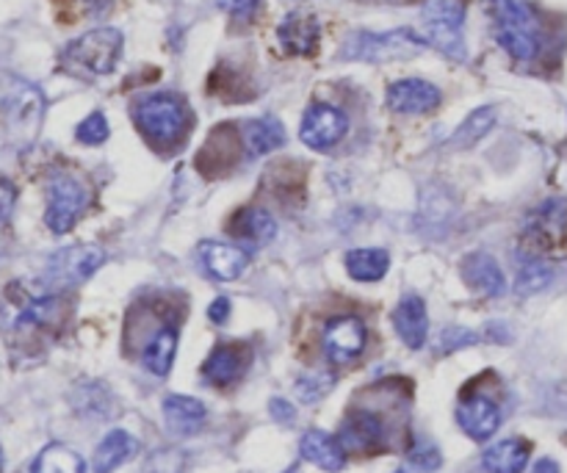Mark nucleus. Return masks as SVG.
<instances>
[{
    "label": "nucleus",
    "mask_w": 567,
    "mask_h": 473,
    "mask_svg": "<svg viewBox=\"0 0 567 473\" xmlns=\"http://www.w3.org/2000/svg\"><path fill=\"white\" fill-rule=\"evenodd\" d=\"M496 39L515 61H535L543 48L540 17L524 0H493Z\"/></svg>",
    "instance_id": "f257e3e1"
},
{
    "label": "nucleus",
    "mask_w": 567,
    "mask_h": 473,
    "mask_svg": "<svg viewBox=\"0 0 567 473\" xmlns=\"http://www.w3.org/2000/svg\"><path fill=\"white\" fill-rule=\"evenodd\" d=\"M122 53V33L116 28H94L70 42L61 53L64 70L75 72L81 78L109 75L116 66Z\"/></svg>",
    "instance_id": "f03ea898"
},
{
    "label": "nucleus",
    "mask_w": 567,
    "mask_h": 473,
    "mask_svg": "<svg viewBox=\"0 0 567 473\" xmlns=\"http://www.w3.org/2000/svg\"><path fill=\"white\" fill-rule=\"evenodd\" d=\"M133 120L138 131L155 144H172L186 133L188 127V109L177 94L155 92L144 94L133 105Z\"/></svg>",
    "instance_id": "7ed1b4c3"
},
{
    "label": "nucleus",
    "mask_w": 567,
    "mask_h": 473,
    "mask_svg": "<svg viewBox=\"0 0 567 473\" xmlns=\"http://www.w3.org/2000/svg\"><path fill=\"white\" fill-rule=\"evenodd\" d=\"M426 48V39L421 33L410 31V28H396L388 33H371L358 31L343 42L341 55L352 61H371V64H382V61L393 59H413Z\"/></svg>",
    "instance_id": "20e7f679"
},
{
    "label": "nucleus",
    "mask_w": 567,
    "mask_h": 473,
    "mask_svg": "<svg viewBox=\"0 0 567 473\" xmlns=\"http://www.w3.org/2000/svg\"><path fill=\"white\" fill-rule=\"evenodd\" d=\"M0 114L14 144H31L42 127L44 97L37 86L25 81H9V89L0 94Z\"/></svg>",
    "instance_id": "39448f33"
},
{
    "label": "nucleus",
    "mask_w": 567,
    "mask_h": 473,
    "mask_svg": "<svg viewBox=\"0 0 567 473\" xmlns=\"http://www.w3.org/2000/svg\"><path fill=\"white\" fill-rule=\"evenodd\" d=\"M89 186L75 175L59 172L48 181V210H44V225L53 230L55 236H64L78 225L89 208Z\"/></svg>",
    "instance_id": "423d86ee"
},
{
    "label": "nucleus",
    "mask_w": 567,
    "mask_h": 473,
    "mask_svg": "<svg viewBox=\"0 0 567 473\" xmlns=\"http://www.w3.org/2000/svg\"><path fill=\"white\" fill-rule=\"evenodd\" d=\"M105 264V249L97 244H75V247H64L48 260L42 282L50 291H66L81 282H86L100 266Z\"/></svg>",
    "instance_id": "0eeeda50"
},
{
    "label": "nucleus",
    "mask_w": 567,
    "mask_h": 473,
    "mask_svg": "<svg viewBox=\"0 0 567 473\" xmlns=\"http://www.w3.org/2000/svg\"><path fill=\"white\" fill-rule=\"evenodd\" d=\"M465 3L463 0H430L424 6V33L426 44L443 50L452 59H465Z\"/></svg>",
    "instance_id": "6e6552de"
},
{
    "label": "nucleus",
    "mask_w": 567,
    "mask_h": 473,
    "mask_svg": "<svg viewBox=\"0 0 567 473\" xmlns=\"http://www.w3.org/2000/svg\"><path fill=\"white\" fill-rule=\"evenodd\" d=\"M524 238L535 253L559 255L567 253V203L565 199H546L540 208L532 210L524 225Z\"/></svg>",
    "instance_id": "1a4fd4ad"
},
{
    "label": "nucleus",
    "mask_w": 567,
    "mask_h": 473,
    "mask_svg": "<svg viewBox=\"0 0 567 473\" xmlns=\"http://www.w3.org/2000/svg\"><path fill=\"white\" fill-rule=\"evenodd\" d=\"M64 299L59 294H42V297H28L22 294L9 310V330L17 336H31V332L53 330L64 319Z\"/></svg>",
    "instance_id": "9d476101"
},
{
    "label": "nucleus",
    "mask_w": 567,
    "mask_h": 473,
    "mask_svg": "<svg viewBox=\"0 0 567 473\" xmlns=\"http://www.w3.org/2000/svg\"><path fill=\"white\" fill-rule=\"evenodd\" d=\"M365 341H369V332L358 316H336V319L327 321L324 336H321L327 360L336 366L352 363L354 358H360Z\"/></svg>",
    "instance_id": "9b49d317"
},
{
    "label": "nucleus",
    "mask_w": 567,
    "mask_h": 473,
    "mask_svg": "<svg viewBox=\"0 0 567 473\" xmlns=\"http://www.w3.org/2000/svg\"><path fill=\"white\" fill-rule=\"evenodd\" d=\"M349 120L341 109L327 103H316L305 111L302 127H299V136L308 144L310 150H330L347 136Z\"/></svg>",
    "instance_id": "f8f14e48"
},
{
    "label": "nucleus",
    "mask_w": 567,
    "mask_h": 473,
    "mask_svg": "<svg viewBox=\"0 0 567 473\" xmlns=\"http://www.w3.org/2000/svg\"><path fill=\"white\" fill-rule=\"evenodd\" d=\"M441 89L424 78H404L388 89V109L396 114H430L441 105Z\"/></svg>",
    "instance_id": "ddd939ff"
},
{
    "label": "nucleus",
    "mask_w": 567,
    "mask_h": 473,
    "mask_svg": "<svg viewBox=\"0 0 567 473\" xmlns=\"http://www.w3.org/2000/svg\"><path fill=\"white\" fill-rule=\"evenodd\" d=\"M457 424L474 441H491L502 426V410L487 397H468L457 408Z\"/></svg>",
    "instance_id": "4468645a"
},
{
    "label": "nucleus",
    "mask_w": 567,
    "mask_h": 473,
    "mask_svg": "<svg viewBox=\"0 0 567 473\" xmlns=\"http://www.w3.org/2000/svg\"><path fill=\"white\" fill-rule=\"evenodd\" d=\"M321 28L319 20L313 14H305V11H291L286 20L277 28V39L286 48V53L291 55H310L319 48Z\"/></svg>",
    "instance_id": "2eb2a0df"
},
{
    "label": "nucleus",
    "mask_w": 567,
    "mask_h": 473,
    "mask_svg": "<svg viewBox=\"0 0 567 473\" xmlns=\"http://www.w3.org/2000/svg\"><path fill=\"white\" fill-rule=\"evenodd\" d=\"M393 327H396V336L408 343L410 349H421L430 336V313H426L424 299L408 294L402 302L393 310Z\"/></svg>",
    "instance_id": "dca6fc26"
},
{
    "label": "nucleus",
    "mask_w": 567,
    "mask_h": 473,
    "mask_svg": "<svg viewBox=\"0 0 567 473\" xmlns=\"http://www.w3.org/2000/svg\"><path fill=\"white\" fill-rule=\"evenodd\" d=\"M460 275L463 280L474 288L476 294H485V297H502L507 291V280H504V271L498 266V260L487 253H474L463 260L460 266Z\"/></svg>",
    "instance_id": "f3484780"
},
{
    "label": "nucleus",
    "mask_w": 567,
    "mask_h": 473,
    "mask_svg": "<svg viewBox=\"0 0 567 473\" xmlns=\"http://www.w3.org/2000/svg\"><path fill=\"white\" fill-rule=\"evenodd\" d=\"M205 419H208V410L199 399L183 397V393H172L164 399V421L166 430L175 438H188L194 432L203 430Z\"/></svg>",
    "instance_id": "a211bd4d"
},
{
    "label": "nucleus",
    "mask_w": 567,
    "mask_h": 473,
    "mask_svg": "<svg viewBox=\"0 0 567 473\" xmlns=\"http://www.w3.org/2000/svg\"><path fill=\"white\" fill-rule=\"evenodd\" d=\"M199 260H203L205 271L216 280H236L244 275L249 264V255L241 247H233V244H216V241H203L199 244Z\"/></svg>",
    "instance_id": "6ab92c4d"
},
{
    "label": "nucleus",
    "mask_w": 567,
    "mask_h": 473,
    "mask_svg": "<svg viewBox=\"0 0 567 473\" xmlns=\"http://www.w3.org/2000/svg\"><path fill=\"white\" fill-rule=\"evenodd\" d=\"M247 349L241 343H221L214 352L208 354V360L203 363V377L210 385H230L241 377L244 366H247Z\"/></svg>",
    "instance_id": "aec40b11"
},
{
    "label": "nucleus",
    "mask_w": 567,
    "mask_h": 473,
    "mask_svg": "<svg viewBox=\"0 0 567 473\" xmlns=\"http://www.w3.org/2000/svg\"><path fill=\"white\" fill-rule=\"evenodd\" d=\"M382 438H385V426H382L380 415L360 410V413L349 415L338 441L347 452H371L380 446Z\"/></svg>",
    "instance_id": "412c9836"
},
{
    "label": "nucleus",
    "mask_w": 567,
    "mask_h": 473,
    "mask_svg": "<svg viewBox=\"0 0 567 473\" xmlns=\"http://www.w3.org/2000/svg\"><path fill=\"white\" fill-rule=\"evenodd\" d=\"M299 454H302L308 463L319 465L321 471L338 473L347 465V449L341 446L336 435H327V432L313 430L308 435H302L299 441Z\"/></svg>",
    "instance_id": "4be33fe9"
},
{
    "label": "nucleus",
    "mask_w": 567,
    "mask_h": 473,
    "mask_svg": "<svg viewBox=\"0 0 567 473\" xmlns=\"http://www.w3.org/2000/svg\"><path fill=\"white\" fill-rule=\"evenodd\" d=\"M532 457V443L524 438L498 441L482 454V469L487 473H524Z\"/></svg>",
    "instance_id": "5701e85b"
},
{
    "label": "nucleus",
    "mask_w": 567,
    "mask_h": 473,
    "mask_svg": "<svg viewBox=\"0 0 567 473\" xmlns=\"http://www.w3.org/2000/svg\"><path fill=\"white\" fill-rule=\"evenodd\" d=\"M138 441L125 430H114L100 441V446L94 449L92 469L94 473H114L122 463H127L131 457H136Z\"/></svg>",
    "instance_id": "b1692460"
},
{
    "label": "nucleus",
    "mask_w": 567,
    "mask_h": 473,
    "mask_svg": "<svg viewBox=\"0 0 567 473\" xmlns=\"http://www.w3.org/2000/svg\"><path fill=\"white\" fill-rule=\"evenodd\" d=\"M244 144H247L249 155H269L286 144V127L275 116H260V120H249L241 127Z\"/></svg>",
    "instance_id": "393cba45"
},
{
    "label": "nucleus",
    "mask_w": 567,
    "mask_h": 473,
    "mask_svg": "<svg viewBox=\"0 0 567 473\" xmlns=\"http://www.w3.org/2000/svg\"><path fill=\"white\" fill-rule=\"evenodd\" d=\"M230 233L241 241L252 244H269L277 236V222L269 210L264 208H244L238 210L236 219H233Z\"/></svg>",
    "instance_id": "a878e982"
},
{
    "label": "nucleus",
    "mask_w": 567,
    "mask_h": 473,
    "mask_svg": "<svg viewBox=\"0 0 567 473\" xmlns=\"http://www.w3.org/2000/svg\"><path fill=\"white\" fill-rule=\"evenodd\" d=\"M177 354V330L175 327H161L144 347V369L155 377H166L172 371Z\"/></svg>",
    "instance_id": "bb28decb"
},
{
    "label": "nucleus",
    "mask_w": 567,
    "mask_h": 473,
    "mask_svg": "<svg viewBox=\"0 0 567 473\" xmlns=\"http://www.w3.org/2000/svg\"><path fill=\"white\" fill-rule=\"evenodd\" d=\"M391 255L385 249H352L347 255V271L358 282H377L388 275Z\"/></svg>",
    "instance_id": "cd10ccee"
},
{
    "label": "nucleus",
    "mask_w": 567,
    "mask_h": 473,
    "mask_svg": "<svg viewBox=\"0 0 567 473\" xmlns=\"http://www.w3.org/2000/svg\"><path fill=\"white\" fill-rule=\"evenodd\" d=\"M83 457L78 452H72L70 446H61V443H50L48 449L39 452V457L33 460L31 473H83Z\"/></svg>",
    "instance_id": "c85d7f7f"
},
{
    "label": "nucleus",
    "mask_w": 567,
    "mask_h": 473,
    "mask_svg": "<svg viewBox=\"0 0 567 473\" xmlns=\"http://www.w3.org/2000/svg\"><path fill=\"white\" fill-rule=\"evenodd\" d=\"M496 125V109L485 105V109H476L468 120L460 125V131L454 133L452 144L454 147H474L476 142L485 138V133H491V127Z\"/></svg>",
    "instance_id": "c756f323"
},
{
    "label": "nucleus",
    "mask_w": 567,
    "mask_h": 473,
    "mask_svg": "<svg viewBox=\"0 0 567 473\" xmlns=\"http://www.w3.org/2000/svg\"><path fill=\"white\" fill-rule=\"evenodd\" d=\"M554 280V269L546 260H529V264L520 266L518 277H515V291L520 297H532V294H540L543 288H548V282Z\"/></svg>",
    "instance_id": "7c9ffc66"
},
{
    "label": "nucleus",
    "mask_w": 567,
    "mask_h": 473,
    "mask_svg": "<svg viewBox=\"0 0 567 473\" xmlns=\"http://www.w3.org/2000/svg\"><path fill=\"white\" fill-rule=\"evenodd\" d=\"M111 127H109V120H105L103 111H92V114L86 116V120L81 122V125L75 127V138L81 144H103L105 138H109Z\"/></svg>",
    "instance_id": "2f4dec72"
},
{
    "label": "nucleus",
    "mask_w": 567,
    "mask_h": 473,
    "mask_svg": "<svg viewBox=\"0 0 567 473\" xmlns=\"http://www.w3.org/2000/svg\"><path fill=\"white\" fill-rule=\"evenodd\" d=\"M408 460H410V465H413V469L421 471V473H432V471H437L443 465L441 449H437L432 441L415 443L413 452L408 454Z\"/></svg>",
    "instance_id": "473e14b6"
},
{
    "label": "nucleus",
    "mask_w": 567,
    "mask_h": 473,
    "mask_svg": "<svg viewBox=\"0 0 567 473\" xmlns=\"http://www.w3.org/2000/svg\"><path fill=\"white\" fill-rule=\"evenodd\" d=\"M480 343V336L471 330H463V327H449V330L441 332V338L435 341L437 354H449V352H457L463 347H474Z\"/></svg>",
    "instance_id": "72a5a7b5"
},
{
    "label": "nucleus",
    "mask_w": 567,
    "mask_h": 473,
    "mask_svg": "<svg viewBox=\"0 0 567 473\" xmlns=\"http://www.w3.org/2000/svg\"><path fill=\"white\" fill-rule=\"evenodd\" d=\"M330 388H332V377L316 374V377H308V380L297 382V397L302 399L305 404H313V402H319V399L324 397Z\"/></svg>",
    "instance_id": "f704fd0d"
},
{
    "label": "nucleus",
    "mask_w": 567,
    "mask_h": 473,
    "mask_svg": "<svg viewBox=\"0 0 567 473\" xmlns=\"http://www.w3.org/2000/svg\"><path fill=\"white\" fill-rule=\"evenodd\" d=\"M216 3L236 20H249L260 9V0H216Z\"/></svg>",
    "instance_id": "c9c22d12"
},
{
    "label": "nucleus",
    "mask_w": 567,
    "mask_h": 473,
    "mask_svg": "<svg viewBox=\"0 0 567 473\" xmlns=\"http://www.w3.org/2000/svg\"><path fill=\"white\" fill-rule=\"evenodd\" d=\"M14 199H17L14 186L0 177V225H3V222L11 216V210H14Z\"/></svg>",
    "instance_id": "e433bc0d"
},
{
    "label": "nucleus",
    "mask_w": 567,
    "mask_h": 473,
    "mask_svg": "<svg viewBox=\"0 0 567 473\" xmlns=\"http://www.w3.org/2000/svg\"><path fill=\"white\" fill-rule=\"evenodd\" d=\"M269 410H271V419L280 421V424H293V419H297V413H293V404H288L286 399H271Z\"/></svg>",
    "instance_id": "4c0bfd02"
},
{
    "label": "nucleus",
    "mask_w": 567,
    "mask_h": 473,
    "mask_svg": "<svg viewBox=\"0 0 567 473\" xmlns=\"http://www.w3.org/2000/svg\"><path fill=\"white\" fill-rule=\"evenodd\" d=\"M208 319L214 321V325H227V319H230V299H214L208 308Z\"/></svg>",
    "instance_id": "58836bf2"
},
{
    "label": "nucleus",
    "mask_w": 567,
    "mask_h": 473,
    "mask_svg": "<svg viewBox=\"0 0 567 473\" xmlns=\"http://www.w3.org/2000/svg\"><path fill=\"white\" fill-rule=\"evenodd\" d=\"M532 473H563V471H559V463H557V460L543 457V460H537L535 469H532Z\"/></svg>",
    "instance_id": "ea45409f"
},
{
    "label": "nucleus",
    "mask_w": 567,
    "mask_h": 473,
    "mask_svg": "<svg viewBox=\"0 0 567 473\" xmlns=\"http://www.w3.org/2000/svg\"><path fill=\"white\" fill-rule=\"evenodd\" d=\"M0 473H3V449H0Z\"/></svg>",
    "instance_id": "a19ab883"
},
{
    "label": "nucleus",
    "mask_w": 567,
    "mask_h": 473,
    "mask_svg": "<svg viewBox=\"0 0 567 473\" xmlns=\"http://www.w3.org/2000/svg\"><path fill=\"white\" fill-rule=\"evenodd\" d=\"M396 473H404V471H396Z\"/></svg>",
    "instance_id": "79ce46f5"
},
{
    "label": "nucleus",
    "mask_w": 567,
    "mask_h": 473,
    "mask_svg": "<svg viewBox=\"0 0 567 473\" xmlns=\"http://www.w3.org/2000/svg\"><path fill=\"white\" fill-rule=\"evenodd\" d=\"M291 473H293V471H291Z\"/></svg>",
    "instance_id": "37998d69"
}]
</instances>
